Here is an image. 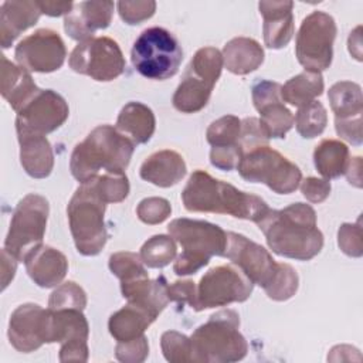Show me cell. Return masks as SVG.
<instances>
[{
    "label": "cell",
    "mask_w": 363,
    "mask_h": 363,
    "mask_svg": "<svg viewBox=\"0 0 363 363\" xmlns=\"http://www.w3.org/2000/svg\"><path fill=\"white\" fill-rule=\"evenodd\" d=\"M130 60L142 77L164 81L177 74L183 61V50L169 30L150 27L143 30L135 40Z\"/></svg>",
    "instance_id": "obj_7"
},
{
    "label": "cell",
    "mask_w": 363,
    "mask_h": 363,
    "mask_svg": "<svg viewBox=\"0 0 363 363\" xmlns=\"http://www.w3.org/2000/svg\"><path fill=\"white\" fill-rule=\"evenodd\" d=\"M337 245L349 257L359 258L363 254L360 220L354 224L345 223L337 230Z\"/></svg>",
    "instance_id": "obj_44"
},
{
    "label": "cell",
    "mask_w": 363,
    "mask_h": 363,
    "mask_svg": "<svg viewBox=\"0 0 363 363\" xmlns=\"http://www.w3.org/2000/svg\"><path fill=\"white\" fill-rule=\"evenodd\" d=\"M336 31L335 18L325 11H312L302 20L296 34L295 54L305 71L320 72L330 67Z\"/></svg>",
    "instance_id": "obj_11"
},
{
    "label": "cell",
    "mask_w": 363,
    "mask_h": 363,
    "mask_svg": "<svg viewBox=\"0 0 363 363\" xmlns=\"http://www.w3.org/2000/svg\"><path fill=\"white\" fill-rule=\"evenodd\" d=\"M48 213V200L41 194L30 193L18 201L4 241V250L17 261H26L43 245Z\"/></svg>",
    "instance_id": "obj_9"
},
{
    "label": "cell",
    "mask_w": 363,
    "mask_h": 363,
    "mask_svg": "<svg viewBox=\"0 0 363 363\" xmlns=\"http://www.w3.org/2000/svg\"><path fill=\"white\" fill-rule=\"evenodd\" d=\"M167 295H169V301L176 302L182 306L187 303L193 309L196 303V296H197V286L190 279L176 281L167 285Z\"/></svg>",
    "instance_id": "obj_48"
},
{
    "label": "cell",
    "mask_w": 363,
    "mask_h": 363,
    "mask_svg": "<svg viewBox=\"0 0 363 363\" xmlns=\"http://www.w3.org/2000/svg\"><path fill=\"white\" fill-rule=\"evenodd\" d=\"M156 319L146 312L145 309L128 303L126 306L121 308L115 313L111 315L108 320L109 333L118 342H129L138 339L143 335V332L155 322Z\"/></svg>",
    "instance_id": "obj_30"
},
{
    "label": "cell",
    "mask_w": 363,
    "mask_h": 363,
    "mask_svg": "<svg viewBox=\"0 0 363 363\" xmlns=\"http://www.w3.org/2000/svg\"><path fill=\"white\" fill-rule=\"evenodd\" d=\"M135 143L111 125H99L75 145L69 169L82 184L104 173H125L129 166Z\"/></svg>",
    "instance_id": "obj_3"
},
{
    "label": "cell",
    "mask_w": 363,
    "mask_h": 363,
    "mask_svg": "<svg viewBox=\"0 0 363 363\" xmlns=\"http://www.w3.org/2000/svg\"><path fill=\"white\" fill-rule=\"evenodd\" d=\"M7 335L11 346L21 353H30L44 343H51V311L37 303L17 306L10 316Z\"/></svg>",
    "instance_id": "obj_17"
},
{
    "label": "cell",
    "mask_w": 363,
    "mask_h": 363,
    "mask_svg": "<svg viewBox=\"0 0 363 363\" xmlns=\"http://www.w3.org/2000/svg\"><path fill=\"white\" fill-rule=\"evenodd\" d=\"M292 1H259V14L264 17V43L268 48L279 50L288 45L294 35Z\"/></svg>",
    "instance_id": "obj_20"
},
{
    "label": "cell",
    "mask_w": 363,
    "mask_h": 363,
    "mask_svg": "<svg viewBox=\"0 0 363 363\" xmlns=\"http://www.w3.org/2000/svg\"><path fill=\"white\" fill-rule=\"evenodd\" d=\"M294 123L298 133L305 139H312L323 133L328 123V113L319 101H312L299 106L294 116Z\"/></svg>",
    "instance_id": "obj_35"
},
{
    "label": "cell",
    "mask_w": 363,
    "mask_h": 363,
    "mask_svg": "<svg viewBox=\"0 0 363 363\" xmlns=\"http://www.w3.org/2000/svg\"><path fill=\"white\" fill-rule=\"evenodd\" d=\"M0 91L3 98L9 105L18 112L26 102H28L33 95L40 89L33 81L30 72L20 65L13 64L1 55V79Z\"/></svg>",
    "instance_id": "obj_26"
},
{
    "label": "cell",
    "mask_w": 363,
    "mask_h": 363,
    "mask_svg": "<svg viewBox=\"0 0 363 363\" xmlns=\"http://www.w3.org/2000/svg\"><path fill=\"white\" fill-rule=\"evenodd\" d=\"M349 52L357 60L362 61V41H360V26L357 27V33H356V41H353L349 37Z\"/></svg>",
    "instance_id": "obj_53"
},
{
    "label": "cell",
    "mask_w": 363,
    "mask_h": 363,
    "mask_svg": "<svg viewBox=\"0 0 363 363\" xmlns=\"http://www.w3.org/2000/svg\"><path fill=\"white\" fill-rule=\"evenodd\" d=\"M261 113V125L264 126L268 138L282 139L294 126V115L284 105V101H275L268 105H264L258 109Z\"/></svg>",
    "instance_id": "obj_33"
},
{
    "label": "cell",
    "mask_w": 363,
    "mask_h": 363,
    "mask_svg": "<svg viewBox=\"0 0 363 363\" xmlns=\"http://www.w3.org/2000/svg\"><path fill=\"white\" fill-rule=\"evenodd\" d=\"M167 285L169 282L163 275L156 279H149V277H146L129 282H121V292L128 303H133L145 309L156 319L170 302Z\"/></svg>",
    "instance_id": "obj_23"
},
{
    "label": "cell",
    "mask_w": 363,
    "mask_h": 363,
    "mask_svg": "<svg viewBox=\"0 0 363 363\" xmlns=\"http://www.w3.org/2000/svg\"><path fill=\"white\" fill-rule=\"evenodd\" d=\"M272 252L309 261L323 247V234L316 225V213L306 203H294L282 210H268L257 223Z\"/></svg>",
    "instance_id": "obj_1"
},
{
    "label": "cell",
    "mask_w": 363,
    "mask_h": 363,
    "mask_svg": "<svg viewBox=\"0 0 363 363\" xmlns=\"http://www.w3.org/2000/svg\"><path fill=\"white\" fill-rule=\"evenodd\" d=\"M94 191L108 204L121 203L129 194V180L125 173H102L86 182Z\"/></svg>",
    "instance_id": "obj_37"
},
{
    "label": "cell",
    "mask_w": 363,
    "mask_h": 363,
    "mask_svg": "<svg viewBox=\"0 0 363 363\" xmlns=\"http://www.w3.org/2000/svg\"><path fill=\"white\" fill-rule=\"evenodd\" d=\"M269 138L257 118H245L241 121V133H240V147L242 155L258 147L268 145Z\"/></svg>",
    "instance_id": "obj_43"
},
{
    "label": "cell",
    "mask_w": 363,
    "mask_h": 363,
    "mask_svg": "<svg viewBox=\"0 0 363 363\" xmlns=\"http://www.w3.org/2000/svg\"><path fill=\"white\" fill-rule=\"evenodd\" d=\"M68 64L72 71L99 82L113 81L125 71L121 47L115 40L105 35L78 43L69 54Z\"/></svg>",
    "instance_id": "obj_13"
},
{
    "label": "cell",
    "mask_w": 363,
    "mask_h": 363,
    "mask_svg": "<svg viewBox=\"0 0 363 363\" xmlns=\"http://www.w3.org/2000/svg\"><path fill=\"white\" fill-rule=\"evenodd\" d=\"M224 257L237 265L251 281L264 289L274 281L279 262L262 245L242 234L228 231Z\"/></svg>",
    "instance_id": "obj_16"
},
{
    "label": "cell",
    "mask_w": 363,
    "mask_h": 363,
    "mask_svg": "<svg viewBox=\"0 0 363 363\" xmlns=\"http://www.w3.org/2000/svg\"><path fill=\"white\" fill-rule=\"evenodd\" d=\"M149 354L147 337L142 335L138 339L129 342H118L115 347V356L118 360L125 363H140Z\"/></svg>",
    "instance_id": "obj_46"
},
{
    "label": "cell",
    "mask_w": 363,
    "mask_h": 363,
    "mask_svg": "<svg viewBox=\"0 0 363 363\" xmlns=\"http://www.w3.org/2000/svg\"><path fill=\"white\" fill-rule=\"evenodd\" d=\"M68 115V104L58 92L38 89L17 112L16 130L47 135L64 125Z\"/></svg>",
    "instance_id": "obj_15"
},
{
    "label": "cell",
    "mask_w": 363,
    "mask_h": 363,
    "mask_svg": "<svg viewBox=\"0 0 363 363\" xmlns=\"http://www.w3.org/2000/svg\"><path fill=\"white\" fill-rule=\"evenodd\" d=\"M115 128L135 145H142L149 142L153 136L156 118L147 105L130 101L121 109Z\"/></svg>",
    "instance_id": "obj_27"
},
{
    "label": "cell",
    "mask_w": 363,
    "mask_h": 363,
    "mask_svg": "<svg viewBox=\"0 0 363 363\" xmlns=\"http://www.w3.org/2000/svg\"><path fill=\"white\" fill-rule=\"evenodd\" d=\"M86 306L85 291L74 281H67L52 291L48 299V308L52 311L58 309H79L84 311Z\"/></svg>",
    "instance_id": "obj_41"
},
{
    "label": "cell",
    "mask_w": 363,
    "mask_h": 363,
    "mask_svg": "<svg viewBox=\"0 0 363 363\" xmlns=\"http://www.w3.org/2000/svg\"><path fill=\"white\" fill-rule=\"evenodd\" d=\"M26 269L30 278L41 288H52L61 284L68 271L67 257L50 245H41L26 261Z\"/></svg>",
    "instance_id": "obj_21"
},
{
    "label": "cell",
    "mask_w": 363,
    "mask_h": 363,
    "mask_svg": "<svg viewBox=\"0 0 363 363\" xmlns=\"http://www.w3.org/2000/svg\"><path fill=\"white\" fill-rule=\"evenodd\" d=\"M237 170L250 183H262L278 194L295 191L302 180L299 167L268 145L242 155Z\"/></svg>",
    "instance_id": "obj_10"
},
{
    "label": "cell",
    "mask_w": 363,
    "mask_h": 363,
    "mask_svg": "<svg viewBox=\"0 0 363 363\" xmlns=\"http://www.w3.org/2000/svg\"><path fill=\"white\" fill-rule=\"evenodd\" d=\"M251 94H252V102H254V106L257 111L259 108H262L264 105H268L271 102L282 99L281 98V84L268 81V79H261V81L255 82L251 88Z\"/></svg>",
    "instance_id": "obj_47"
},
{
    "label": "cell",
    "mask_w": 363,
    "mask_h": 363,
    "mask_svg": "<svg viewBox=\"0 0 363 363\" xmlns=\"http://www.w3.org/2000/svg\"><path fill=\"white\" fill-rule=\"evenodd\" d=\"M176 241L164 234L150 237L139 252L143 264L149 268H163L169 265L176 258Z\"/></svg>",
    "instance_id": "obj_34"
},
{
    "label": "cell",
    "mask_w": 363,
    "mask_h": 363,
    "mask_svg": "<svg viewBox=\"0 0 363 363\" xmlns=\"http://www.w3.org/2000/svg\"><path fill=\"white\" fill-rule=\"evenodd\" d=\"M240 133L241 119L224 115L208 125L206 139L211 147H240Z\"/></svg>",
    "instance_id": "obj_36"
},
{
    "label": "cell",
    "mask_w": 363,
    "mask_h": 363,
    "mask_svg": "<svg viewBox=\"0 0 363 363\" xmlns=\"http://www.w3.org/2000/svg\"><path fill=\"white\" fill-rule=\"evenodd\" d=\"M223 65V55L217 48L203 47L197 50L173 94V106L182 113L201 111L211 96Z\"/></svg>",
    "instance_id": "obj_8"
},
{
    "label": "cell",
    "mask_w": 363,
    "mask_h": 363,
    "mask_svg": "<svg viewBox=\"0 0 363 363\" xmlns=\"http://www.w3.org/2000/svg\"><path fill=\"white\" fill-rule=\"evenodd\" d=\"M301 191L311 203H322L330 194V183L326 179L306 177L301 180Z\"/></svg>",
    "instance_id": "obj_49"
},
{
    "label": "cell",
    "mask_w": 363,
    "mask_h": 363,
    "mask_svg": "<svg viewBox=\"0 0 363 363\" xmlns=\"http://www.w3.org/2000/svg\"><path fill=\"white\" fill-rule=\"evenodd\" d=\"M223 62L235 75H247L264 62L261 44L248 37H235L225 43L223 48Z\"/></svg>",
    "instance_id": "obj_28"
},
{
    "label": "cell",
    "mask_w": 363,
    "mask_h": 363,
    "mask_svg": "<svg viewBox=\"0 0 363 363\" xmlns=\"http://www.w3.org/2000/svg\"><path fill=\"white\" fill-rule=\"evenodd\" d=\"M328 98L335 113V123L362 121L363 95L359 84L352 81H339L329 88Z\"/></svg>",
    "instance_id": "obj_29"
},
{
    "label": "cell",
    "mask_w": 363,
    "mask_h": 363,
    "mask_svg": "<svg viewBox=\"0 0 363 363\" xmlns=\"http://www.w3.org/2000/svg\"><path fill=\"white\" fill-rule=\"evenodd\" d=\"M105 208L106 203L94 191L89 183H82L71 197L67 216L79 254L92 257L99 254L105 247L108 240L104 220Z\"/></svg>",
    "instance_id": "obj_6"
},
{
    "label": "cell",
    "mask_w": 363,
    "mask_h": 363,
    "mask_svg": "<svg viewBox=\"0 0 363 363\" xmlns=\"http://www.w3.org/2000/svg\"><path fill=\"white\" fill-rule=\"evenodd\" d=\"M362 159L359 156L356 157H350L349 166L345 172L347 180L350 184L356 186V187H362Z\"/></svg>",
    "instance_id": "obj_52"
},
{
    "label": "cell",
    "mask_w": 363,
    "mask_h": 363,
    "mask_svg": "<svg viewBox=\"0 0 363 363\" xmlns=\"http://www.w3.org/2000/svg\"><path fill=\"white\" fill-rule=\"evenodd\" d=\"M160 346L163 356L170 363L197 362L191 339L176 330H167L162 335Z\"/></svg>",
    "instance_id": "obj_39"
},
{
    "label": "cell",
    "mask_w": 363,
    "mask_h": 363,
    "mask_svg": "<svg viewBox=\"0 0 363 363\" xmlns=\"http://www.w3.org/2000/svg\"><path fill=\"white\" fill-rule=\"evenodd\" d=\"M20 67L31 72H54L60 69L67 57L61 35L51 28H40L24 37L14 50Z\"/></svg>",
    "instance_id": "obj_14"
},
{
    "label": "cell",
    "mask_w": 363,
    "mask_h": 363,
    "mask_svg": "<svg viewBox=\"0 0 363 363\" xmlns=\"http://www.w3.org/2000/svg\"><path fill=\"white\" fill-rule=\"evenodd\" d=\"M113 14L112 1H79L64 18L65 33L78 43L92 38L96 30L111 24Z\"/></svg>",
    "instance_id": "obj_19"
},
{
    "label": "cell",
    "mask_w": 363,
    "mask_h": 363,
    "mask_svg": "<svg viewBox=\"0 0 363 363\" xmlns=\"http://www.w3.org/2000/svg\"><path fill=\"white\" fill-rule=\"evenodd\" d=\"M118 13L121 18L130 26L139 24L150 18L156 11V3L152 0H136V1H119Z\"/></svg>",
    "instance_id": "obj_45"
},
{
    "label": "cell",
    "mask_w": 363,
    "mask_h": 363,
    "mask_svg": "<svg viewBox=\"0 0 363 363\" xmlns=\"http://www.w3.org/2000/svg\"><path fill=\"white\" fill-rule=\"evenodd\" d=\"M20 143V163L24 172L34 179H45L54 167L52 147L45 135L17 130Z\"/></svg>",
    "instance_id": "obj_22"
},
{
    "label": "cell",
    "mask_w": 363,
    "mask_h": 363,
    "mask_svg": "<svg viewBox=\"0 0 363 363\" xmlns=\"http://www.w3.org/2000/svg\"><path fill=\"white\" fill-rule=\"evenodd\" d=\"M37 4L43 14L51 17H58L62 14L67 16L74 7L72 1H37Z\"/></svg>",
    "instance_id": "obj_51"
},
{
    "label": "cell",
    "mask_w": 363,
    "mask_h": 363,
    "mask_svg": "<svg viewBox=\"0 0 363 363\" xmlns=\"http://www.w3.org/2000/svg\"><path fill=\"white\" fill-rule=\"evenodd\" d=\"M170 213H172V206L163 197L143 199L136 207V214L139 220L149 225L163 223L170 216Z\"/></svg>",
    "instance_id": "obj_42"
},
{
    "label": "cell",
    "mask_w": 363,
    "mask_h": 363,
    "mask_svg": "<svg viewBox=\"0 0 363 363\" xmlns=\"http://www.w3.org/2000/svg\"><path fill=\"white\" fill-rule=\"evenodd\" d=\"M50 309V308H48ZM51 311V343H61L60 362H86L89 325L79 309Z\"/></svg>",
    "instance_id": "obj_18"
},
{
    "label": "cell",
    "mask_w": 363,
    "mask_h": 363,
    "mask_svg": "<svg viewBox=\"0 0 363 363\" xmlns=\"http://www.w3.org/2000/svg\"><path fill=\"white\" fill-rule=\"evenodd\" d=\"M187 211L228 214L235 218L257 223L268 210V204L258 196L241 191L230 183L214 179L206 170H194L182 191Z\"/></svg>",
    "instance_id": "obj_2"
},
{
    "label": "cell",
    "mask_w": 363,
    "mask_h": 363,
    "mask_svg": "<svg viewBox=\"0 0 363 363\" xmlns=\"http://www.w3.org/2000/svg\"><path fill=\"white\" fill-rule=\"evenodd\" d=\"M17 262L18 261L3 248V251H1V289H6V286L14 278V274L17 269Z\"/></svg>",
    "instance_id": "obj_50"
},
{
    "label": "cell",
    "mask_w": 363,
    "mask_h": 363,
    "mask_svg": "<svg viewBox=\"0 0 363 363\" xmlns=\"http://www.w3.org/2000/svg\"><path fill=\"white\" fill-rule=\"evenodd\" d=\"M323 88L325 84L320 72L303 71L281 85V98L282 101L299 108L320 96Z\"/></svg>",
    "instance_id": "obj_32"
},
{
    "label": "cell",
    "mask_w": 363,
    "mask_h": 363,
    "mask_svg": "<svg viewBox=\"0 0 363 363\" xmlns=\"http://www.w3.org/2000/svg\"><path fill=\"white\" fill-rule=\"evenodd\" d=\"M240 316L233 309L210 315L190 336L197 363H231L245 357L248 345L241 335Z\"/></svg>",
    "instance_id": "obj_5"
},
{
    "label": "cell",
    "mask_w": 363,
    "mask_h": 363,
    "mask_svg": "<svg viewBox=\"0 0 363 363\" xmlns=\"http://www.w3.org/2000/svg\"><path fill=\"white\" fill-rule=\"evenodd\" d=\"M349 162V147L337 139H323L313 150L315 167L326 180L345 174Z\"/></svg>",
    "instance_id": "obj_31"
},
{
    "label": "cell",
    "mask_w": 363,
    "mask_h": 363,
    "mask_svg": "<svg viewBox=\"0 0 363 363\" xmlns=\"http://www.w3.org/2000/svg\"><path fill=\"white\" fill-rule=\"evenodd\" d=\"M109 269L121 282H129L146 278L147 271L139 254L130 251H119L109 257Z\"/></svg>",
    "instance_id": "obj_38"
},
{
    "label": "cell",
    "mask_w": 363,
    "mask_h": 363,
    "mask_svg": "<svg viewBox=\"0 0 363 363\" xmlns=\"http://www.w3.org/2000/svg\"><path fill=\"white\" fill-rule=\"evenodd\" d=\"M187 166L180 153L163 149L152 153L140 166L139 174L143 180L159 186L170 187L177 184L186 174Z\"/></svg>",
    "instance_id": "obj_25"
},
{
    "label": "cell",
    "mask_w": 363,
    "mask_h": 363,
    "mask_svg": "<svg viewBox=\"0 0 363 363\" xmlns=\"http://www.w3.org/2000/svg\"><path fill=\"white\" fill-rule=\"evenodd\" d=\"M252 289V281L237 265H218L201 277L193 309L200 312L233 302H244L251 296Z\"/></svg>",
    "instance_id": "obj_12"
},
{
    "label": "cell",
    "mask_w": 363,
    "mask_h": 363,
    "mask_svg": "<svg viewBox=\"0 0 363 363\" xmlns=\"http://www.w3.org/2000/svg\"><path fill=\"white\" fill-rule=\"evenodd\" d=\"M167 231L183 250L173 265L174 274L180 277L196 274L214 255L224 257L227 233L217 224L204 220L174 218L167 225Z\"/></svg>",
    "instance_id": "obj_4"
},
{
    "label": "cell",
    "mask_w": 363,
    "mask_h": 363,
    "mask_svg": "<svg viewBox=\"0 0 363 363\" xmlns=\"http://www.w3.org/2000/svg\"><path fill=\"white\" fill-rule=\"evenodd\" d=\"M41 10L37 1L28 0H7L0 6V44L9 48L13 41L27 28L33 27Z\"/></svg>",
    "instance_id": "obj_24"
},
{
    "label": "cell",
    "mask_w": 363,
    "mask_h": 363,
    "mask_svg": "<svg viewBox=\"0 0 363 363\" xmlns=\"http://www.w3.org/2000/svg\"><path fill=\"white\" fill-rule=\"evenodd\" d=\"M298 285H299V278L296 271L289 264L279 262V268L274 281L264 291L269 299L282 302V301H288L296 294Z\"/></svg>",
    "instance_id": "obj_40"
}]
</instances>
